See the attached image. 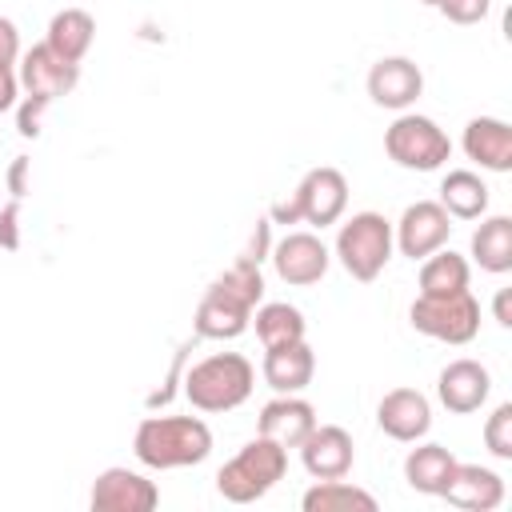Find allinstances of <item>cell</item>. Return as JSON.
<instances>
[{"label": "cell", "instance_id": "d6986e66", "mask_svg": "<svg viewBox=\"0 0 512 512\" xmlns=\"http://www.w3.org/2000/svg\"><path fill=\"white\" fill-rule=\"evenodd\" d=\"M460 148L484 172H508L512 168V128L500 116H472L464 124Z\"/></svg>", "mask_w": 512, "mask_h": 512}, {"label": "cell", "instance_id": "d6a6232c", "mask_svg": "<svg viewBox=\"0 0 512 512\" xmlns=\"http://www.w3.org/2000/svg\"><path fill=\"white\" fill-rule=\"evenodd\" d=\"M188 348H192V344H184V348L176 352V360H172V372H168V384H164V388H156V392L148 396V408H160V404H168V400L176 396V384L184 380V360H188Z\"/></svg>", "mask_w": 512, "mask_h": 512}, {"label": "cell", "instance_id": "44dd1931", "mask_svg": "<svg viewBox=\"0 0 512 512\" xmlns=\"http://www.w3.org/2000/svg\"><path fill=\"white\" fill-rule=\"evenodd\" d=\"M452 468H456L452 448L432 444V440H416V448L404 456V480L420 496H440L452 480Z\"/></svg>", "mask_w": 512, "mask_h": 512}, {"label": "cell", "instance_id": "484cf974", "mask_svg": "<svg viewBox=\"0 0 512 512\" xmlns=\"http://www.w3.org/2000/svg\"><path fill=\"white\" fill-rule=\"evenodd\" d=\"M300 508H304V512H352V508L376 512V496H372L368 488L348 484L344 476H336V480H316V484L300 496Z\"/></svg>", "mask_w": 512, "mask_h": 512}, {"label": "cell", "instance_id": "cb8c5ba5", "mask_svg": "<svg viewBox=\"0 0 512 512\" xmlns=\"http://www.w3.org/2000/svg\"><path fill=\"white\" fill-rule=\"evenodd\" d=\"M468 256L480 264V272L504 276L512 272V216H480V228L472 232Z\"/></svg>", "mask_w": 512, "mask_h": 512}, {"label": "cell", "instance_id": "ba28073f", "mask_svg": "<svg viewBox=\"0 0 512 512\" xmlns=\"http://www.w3.org/2000/svg\"><path fill=\"white\" fill-rule=\"evenodd\" d=\"M88 504H92V512H152L160 504V488L144 472L112 464V468L96 472V480L88 488Z\"/></svg>", "mask_w": 512, "mask_h": 512}, {"label": "cell", "instance_id": "3957f363", "mask_svg": "<svg viewBox=\"0 0 512 512\" xmlns=\"http://www.w3.org/2000/svg\"><path fill=\"white\" fill-rule=\"evenodd\" d=\"M184 396L196 412H232L256 388V368L240 352H212L184 368Z\"/></svg>", "mask_w": 512, "mask_h": 512}, {"label": "cell", "instance_id": "ffe728a7", "mask_svg": "<svg viewBox=\"0 0 512 512\" xmlns=\"http://www.w3.org/2000/svg\"><path fill=\"white\" fill-rule=\"evenodd\" d=\"M260 376H264V384L272 392H304L312 384V376H316V352L308 348V340L264 348Z\"/></svg>", "mask_w": 512, "mask_h": 512}, {"label": "cell", "instance_id": "7402d4cb", "mask_svg": "<svg viewBox=\"0 0 512 512\" xmlns=\"http://www.w3.org/2000/svg\"><path fill=\"white\" fill-rule=\"evenodd\" d=\"M92 40H96V20H92V12H84V8H60V12H52L48 32H44V44H48L60 60L80 64V60L88 56Z\"/></svg>", "mask_w": 512, "mask_h": 512}, {"label": "cell", "instance_id": "9c48e42d", "mask_svg": "<svg viewBox=\"0 0 512 512\" xmlns=\"http://www.w3.org/2000/svg\"><path fill=\"white\" fill-rule=\"evenodd\" d=\"M452 236V216L440 208V200H416L400 212V220L392 224V244L400 256L408 260H424L436 248H444Z\"/></svg>", "mask_w": 512, "mask_h": 512}, {"label": "cell", "instance_id": "52a82bcc", "mask_svg": "<svg viewBox=\"0 0 512 512\" xmlns=\"http://www.w3.org/2000/svg\"><path fill=\"white\" fill-rule=\"evenodd\" d=\"M384 152L396 168L408 172H436L452 160V140L448 132L420 112H400L388 128H384Z\"/></svg>", "mask_w": 512, "mask_h": 512}, {"label": "cell", "instance_id": "74e56055", "mask_svg": "<svg viewBox=\"0 0 512 512\" xmlns=\"http://www.w3.org/2000/svg\"><path fill=\"white\" fill-rule=\"evenodd\" d=\"M492 320L500 328H512V288H500L496 300H492Z\"/></svg>", "mask_w": 512, "mask_h": 512}, {"label": "cell", "instance_id": "5bb4252c", "mask_svg": "<svg viewBox=\"0 0 512 512\" xmlns=\"http://www.w3.org/2000/svg\"><path fill=\"white\" fill-rule=\"evenodd\" d=\"M376 424L384 436L400 444H416L432 428V400L420 388H392L376 404Z\"/></svg>", "mask_w": 512, "mask_h": 512}, {"label": "cell", "instance_id": "f1b7e54d", "mask_svg": "<svg viewBox=\"0 0 512 512\" xmlns=\"http://www.w3.org/2000/svg\"><path fill=\"white\" fill-rule=\"evenodd\" d=\"M420 4L440 12L452 24H480L492 12V0H420Z\"/></svg>", "mask_w": 512, "mask_h": 512}, {"label": "cell", "instance_id": "d4e9b609", "mask_svg": "<svg viewBox=\"0 0 512 512\" xmlns=\"http://www.w3.org/2000/svg\"><path fill=\"white\" fill-rule=\"evenodd\" d=\"M252 328L260 336L264 348H276V344H292V340H304L308 336V320L296 304L288 300H260L252 308Z\"/></svg>", "mask_w": 512, "mask_h": 512}, {"label": "cell", "instance_id": "2e32d148", "mask_svg": "<svg viewBox=\"0 0 512 512\" xmlns=\"http://www.w3.org/2000/svg\"><path fill=\"white\" fill-rule=\"evenodd\" d=\"M320 424L312 400H304V392H276L260 416H256V432L276 440L280 448H300V440Z\"/></svg>", "mask_w": 512, "mask_h": 512}, {"label": "cell", "instance_id": "603a6c76", "mask_svg": "<svg viewBox=\"0 0 512 512\" xmlns=\"http://www.w3.org/2000/svg\"><path fill=\"white\" fill-rule=\"evenodd\" d=\"M436 200L452 220H480L488 212V184L472 168H452V172H444Z\"/></svg>", "mask_w": 512, "mask_h": 512}, {"label": "cell", "instance_id": "e575fe53", "mask_svg": "<svg viewBox=\"0 0 512 512\" xmlns=\"http://www.w3.org/2000/svg\"><path fill=\"white\" fill-rule=\"evenodd\" d=\"M28 168H32L28 156H12V164H8V192H12V200L28 196Z\"/></svg>", "mask_w": 512, "mask_h": 512}, {"label": "cell", "instance_id": "5b68a950", "mask_svg": "<svg viewBox=\"0 0 512 512\" xmlns=\"http://www.w3.org/2000/svg\"><path fill=\"white\" fill-rule=\"evenodd\" d=\"M332 252H336L340 268H344L352 280H360V284L376 280V276L388 268L392 252H396V244H392V220H388L384 212H372V208L352 212V216L340 224Z\"/></svg>", "mask_w": 512, "mask_h": 512}, {"label": "cell", "instance_id": "4fadbf2b", "mask_svg": "<svg viewBox=\"0 0 512 512\" xmlns=\"http://www.w3.org/2000/svg\"><path fill=\"white\" fill-rule=\"evenodd\" d=\"M436 396H440V404H444L452 416H472V412H480V408L488 404V396H492V372H488L480 360L460 356V360H452V364L440 368V376H436Z\"/></svg>", "mask_w": 512, "mask_h": 512}, {"label": "cell", "instance_id": "7a4b0ae2", "mask_svg": "<svg viewBox=\"0 0 512 512\" xmlns=\"http://www.w3.org/2000/svg\"><path fill=\"white\" fill-rule=\"evenodd\" d=\"M132 452L152 472L192 468L212 456V428L200 416H144L136 424Z\"/></svg>", "mask_w": 512, "mask_h": 512}, {"label": "cell", "instance_id": "836d02e7", "mask_svg": "<svg viewBox=\"0 0 512 512\" xmlns=\"http://www.w3.org/2000/svg\"><path fill=\"white\" fill-rule=\"evenodd\" d=\"M20 60V28L0 16V64H16Z\"/></svg>", "mask_w": 512, "mask_h": 512}, {"label": "cell", "instance_id": "83f0119b", "mask_svg": "<svg viewBox=\"0 0 512 512\" xmlns=\"http://www.w3.org/2000/svg\"><path fill=\"white\" fill-rule=\"evenodd\" d=\"M484 448L496 460H512V404H496L492 416L484 420Z\"/></svg>", "mask_w": 512, "mask_h": 512}, {"label": "cell", "instance_id": "7c38bea8", "mask_svg": "<svg viewBox=\"0 0 512 512\" xmlns=\"http://www.w3.org/2000/svg\"><path fill=\"white\" fill-rule=\"evenodd\" d=\"M364 88L372 96L376 108H388V112H408L420 96H424V72L416 60L408 56H380L368 76H364Z\"/></svg>", "mask_w": 512, "mask_h": 512}, {"label": "cell", "instance_id": "4dcf8cb0", "mask_svg": "<svg viewBox=\"0 0 512 512\" xmlns=\"http://www.w3.org/2000/svg\"><path fill=\"white\" fill-rule=\"evenodd\" d=\"M20 248V200L0 204V252Z\"/></svg>", "mask_w": 512, "mask_h": 512}, {"label": "cell", "instance_id": "30bf717a", "mask_svg": "<svg viewBox=\"0 0 512 512\" xmlns=\"http://www.w3.org/2000/svg\"><path fill=\"white\" fill-rule=\"evenodd\" d=\"M272 268L284 284L292 288H312L328 276V264H332V252L328 244L316 236V232H284L276 244H272Z\"/></svg>", "mask_w": 512, "mask_h": 512}, {"label": "cell", "instance_id": "8fae6325", "mask_svg": "<svg viewBox=\"0 0 512 512\" xmlns=\"http://www.w3.org/2000/svg\"><path fill=\"white\" fill-rule=\"evenodd\" d=\"M296 204H300V224H312V228H328L344 216L348 208V180L340 168L332 164H320V168H308L304 180L292 188Z\"/></svg>", "mask_w": 512, "mask_h": 512}, {"label": "cell", "instance_id": "1f68e13d", "mask_svg": "<svg viewBox=\"0 0 512 512\" xmlns=\"http://www.w3.org/2000/svg\"><path fill=\"white\" fill-rule=\"evenodd\" d=\"M240 256L252 260V264H260V260L272 256V220H268V216L256 220V228H252V236H248V248H244Z\"/></svg>", "mask_w": 512, "mask_h": 512}, {"label": "cell", "instance_id": "277c9868", "mask_svg": "<svg viewBox=\"0 0 512 512\" xmlns=\"http://www.w3.org/2000/svg\"><path fill=\"white\" fill-rule=\"evenodd\" d=\"M288 472V448H280L268 436H252L232 460L220 464L216 472V492L228 504H252L260 496H268Z\"/></svg>", "mask_w": 512, "mask_h": 512}, {"label": "cell", "instance_id": "ac0fdd59", "mask_svg": "<svg viewBox=\"0 0 512 512\" xmlns=\"http://www.w3.org/2000/svg\"><path fill=\"white\" fill-rule=\"evenodd\" d=\"M440 500H448L452 508H464V512H492L504 504V476L496 468L456 460L452 480L440 492Z\"/></svg>", "mask_w": 512, "mask_h": 512}, {"label": "cell", "instance_id": "4316f807", "mask_svg": "<svg viewBox=\"0 0 512 512\" xmlns=\"http://www.w3.org/2000/svg\"><path fill=\"white\" fill-rule=\"evenodd\" d=\"M468 280H472V264L460 252H452L448 244L420 260V292L424 296L460 292V288H468Z\"/></svg>", "mask_w": 512, "mask_h": 512}, {"label": "cell", "instance_id": "d590c367", "mask_svg": "<svg viewBox=\"0 0 512 512\" xmlns=\"http://www.w3.org/2000/svg\"><path fill=\"white\" fill-rule=\"evenodd\" d=\"M20 100V76L12 64H0V112H12Z\"/></svg>", "mask_w": 512, "mask_h": 512}, {"label": "cell", "instance_id": "6da1fadb", "mask_svg": "<svg viewBox=\"0 0 512 512\" xmlns=\"http://www.w3.org/2000/svg\"><path fill=\"white\" fill-rule=\"evenodd\" d=\"M264 300V276L260 264L236 256L200 296L192 332L196 340H236L252 324V308Z\"/></svg>", "mask_w": 512, "mask_h": 512}, {"label": "cell", "instance_id": "f546056e", "mask_svg": "<svg viewBox=\"0 0 512 512\" xmlns=\"http://www.w3.org/2000/svg\"><path fill=\"white\" fill-rule=\"evenodd\" d=\"M48 108H52V100H44V96H20L16 100V132L24 140H36L44 132V112Z\"/></svg>", "mask_w": 512, "mask_h": 512}, {"label": "cell", "instance_id": "8992f818", "mask_svg": "<svg viewBox=\"0 0 512 512\" xmlns=\"http://www.w3.org/2000/svg\"><path fill=\"white\" fill-rule=\"evenodd\" d=\"M408 324L440 344H472L480 336V300L472 296V288L460 292H436V296H416L408 308Z\"/></svg>", "mask_w": 512, "mask_h": 512}, {"label": "cell", "instance_id": "e0dca14e", "mask_svg": "<svg viewBox=\"0 0 512 512\" xmlns=\"http://www.w3.org/2000/svg\"><path fill=\"white\" fill-rule=\"evenodd\" d=\"M20 88L24 96H44V100H56V96H68L76 84H80V64H68L60 60L48 44H32L28 52H20Z\"/></svg>", "mask_w": 512, "mask_h": 512}, {"label": "cell", "instance_id": "9a60e30c", "mask_svg": "<svg viewBox=\"0 0 512 512\" xmlns=\"http://www.w3.org/2000/svg\"><path fill=\"white\" fill-rule=\"evenodd\" d=\"M300 464L312 480H336L348 476L356 464V444L348 436V428L340 424H316L304 440H300Z\"/></svg>", "mask_w": 512, "mask_h": 512}, {"label": "cell", "instance_id": "8d00e7d4", "mask_svg": "<svg viewBox=\"0 0 512 512\" xmlns=\"http://www.w3.org/2000/svg\"><path fill=\"white\" fill-rule=\"evenodd\" d=\"M268 220L272 224H300V204H296V196H284V200H276L272 208H268Z\"/></svg>", "mask_w": 512, "mask_h": 512}]
</instances>
